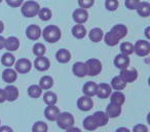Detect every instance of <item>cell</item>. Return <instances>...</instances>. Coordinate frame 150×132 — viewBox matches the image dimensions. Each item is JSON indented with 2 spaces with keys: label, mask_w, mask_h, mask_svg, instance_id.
Listing matches in <instances>:
<instances>
[{
  "label": "cell",
  "mask_w": 150,
  "mask_h": 132,
  "mask_svg": "<svg viewBox=\"0 0 150 132\" xmlns=\"http://www.w3.org/2000/svg\"><path fill=\"white\" fill-rule=\"evenodd\" d=\"M0 125H1V121H0Z\"/></svg>",
  "instance_id": "51"
},
{
  "label": "cell",
  "mask_w": 150,
  "mask_h": 132,
  "mask_svg": "<svg viewBox=\"0 0 150 132\" xmlns=\"http://www.w3.org/2000/svg\"><path fill=\"white\" fill-rule=\"evenodd\" d=\"M56 58L60 63H67L70 61L71 54L68 50H66V49H61V50H59L58 52H57Z\"/></svg>",
  "instance_id": "26"
},
{
  "label": "cell",
  "mask_w": 150,
  "mask_h": 132,
  "mask_svg": "<svg viewBox=\"0 0 150 132\" xmlns=\"http://www.w3.org/2000/svg\"><path fill=\"white\" fill-rule=\"evenodd\" d=\"M105 113L108 116V118H112V119L113 118H117L121 113V106L110 102V104H108V106L106 107V111Z\"/></svg>",
  "instance_id": "21"
},
{
  "label": "cell",
  "mask_w": 150,
  "mask_h": 132,
  "mask_svg": "<svg viewBox=\"0 0 150 132\" xmlns=\"http://www.w3.org/2000/svg\"><path fill=\"white\" fill-rule=\"evenodd\" d=\"M5 101V95H4V90L0 89V103H3Z\"/></svg>",
  "instance_id": "44"
},
{
  "label": "cell",
  "mask_w": 150,
  "mask_h": 132,
  "mask_svg": "<svg viewBox=\"0 0 150 132\" xmlns=\"http://www.w3.org/2000/svg\"><path fill=\"white\" fill-rule=\"evenodd\" d=\"M82 125H83L84 129L88 130V131H94V130H96L97 128H98V126L96 125L94 119H93V116H88V117L83 120Z\"/></svg>",
  "instance_id": "33"
},
{
  "label": "cell",
  "mask_w": 150,
  "mask_h": 132,
  "mask_svg": "<svg viewBox=\"0 0 150 132\" xmlns=\"http://www.w3.org/2000/svg\"><path fill=\"white\" fill-rule=\"evenodd\" d=\"M149 30H150V27H147L145 30V35L147 38H150V35H149Z\"/></svg>",
  "instance_id": "48"
},
{
  "label": "cell",
  "mask_w": 150,
  "mask_h": 132,
  "mask_svg": "<svg viewBox=\"0 0 150 132\" xmlns=\"http://www.w3.org/2000/svg\"><path fill=\"white\" fill-rule=\"evenodd\" d=\"M110 102L117 105H122L125 102V96L121 91H115L110 94Z\"/></svg>",
  "instance_id": "22"
},
{
  "label": "cell",
  "mask_w": 150,
  "mask_h": 132,
  "mask_svg": "<svg viewBox=\"0 0 150 132\" xmlns=\"http://www.w3.org/2000/svg\"><path fill=\"white\" fill-rule=\"evenodd\" d=\"M45 52H46V49H45V46H44V44H40V42H38V44H34V46H33V53H34V55H36L37 57L44 56Z\"/></svg>",
  "instance_id": "37"
},
{
  "label": "cell",
  "mask_w": 150,
  "mask_h": 132,
  "mask_svg": "<svg viewBox=\"0 0 150 132\" xmlns=\"http://www.w3.org/2000/svg\"><path fill=\"white\" fill-rule=\"evenodd\" d=\"M127 34V28L122 24H117L113 26L109 32L105 34L104 40L105 44L109 46H115L123 37H125Z\"/></svg>",
  "instance_id": "1"
},
{
  "label": "cell",
  "mask_w": 150,
  "mask_h": 132,
  "mask_svg": "<svg viewBox=\"0 0 150 132\" xmlns=\"http://www.w3.org/2000/svg\"><path fill=\"white\" fill-rule=\"evenodd\" d=\"M120 78L125 81V83H133L138 78V71L136 68H125L120 70Z\"/></svg>",
  "instance_id": "8"
},
{
  "label": "cell",
  "mask_w": 150,
  "mask_h": 132,
  "mask_svg": "<svg viewBox=\"0 0 150 132\" xmlns=\"http://www.w3.org/2000/svg\"><path fill=\"white\" fill-rule=\"evenodd\" d=\"M34 66L37 70L39 71H46V70L50 69V63L46 57L44 56H39L35 59L34 61Z\"/></svg>",
  "instance_id": "12"
},
{
  "label": "cell",
  "mask_w": 150,
  "mask_h": 132,
  "mask_svg": "<svg viewBox=\"0 0 150 132\" xmlns=\"http://www.w3.org/2000/svg\"><path fill=\"white\" fill-rule=\"evenodd\" d=\"M139 16L143 18H147L150 16V4L148 2H140V4L138 5L137 9Z\"/></svg>",
  "instance_id": "29"
},
{
  "label": "cell",
  "mask_w": 150,
  "mask_h": 132,
  "mask_svg": "<svg viewBox=\"0 0 150 132\" xmlns=\"http://www.w3.org/2000/svg\"><path fill=\"white\" fill-rule=\"evenodd\" d=\"M66 132H81V130H80L79 128L74 127V126H72V127L68 128V129L66 130Z\"/></svg>",
  "instance_id": "45"
},
{
  "label": "cell",
  "mask_w": 150,
  "mask_h": 132,
  "mask_svg": "<svg viewBox=\"0 0 150 132\" xmlns=\"http://www.w3.org/2000/svg\"><path fill=\"white\" fill-rule=\"evenodd\" d=\"M2 78L5 83L7 84H13L17 81L18 78V73L15 69H11V68H6V69L3 70L2 72Z\"/></svg>",
  "instance_id": "20"
},
{
  "label": "cell",
  "mask_w": 150,
  "mask_h": 132,
  "mask_svg": "<svg viewBox=\"0 0 150 132\" xmlns=\"http://www.w3.org/2000/svg\"><path fill=\"white\" fill-rule=\"evenodd\" d=\"M42 94V89L39 87V85H31L28 88V95L31 98H39Z\"/></svg>",
  "instance_id": "32"
},
{
  "label": "cell",
  "mask_w": 150,
  "mask_h": 132,
  "mask_svg": "<svg viewBox=\"0 0 150 132\" xmlns=\"http://www.w3.org/2000/svg\"><path fill=\"white\" fill-rule=\"evenodd\" d=\"M133 132H148V127L144 124H137L134 126Z\"/></svg>",
  "instance_id": "41"
},
{
  "label": "cell",
  "mask_w": 150,
  "mask_h": 132,
  "mask_svg": "<svg viewBox=\"0 0 150 132\" xmlns=\"http://www.w3.org/2000/svg\"><path fill=\"white\" fill-rule=\"evenodd\" d=\"M103 36H104V34H103V31L101 28H93L92 30L90 31V33H88V37H90V39L92 40L93 42H99L102 40Z\"/></svg>",
  "instance_id": "27"
},
{
  "label": "cell",
  "mask_w": 150,
  "mask_h": 132,
  "mask_svg": "<svg viewBox=\"0 0 150 132\" xmlns=\"http://www.w3.org/2000/svg\"><path fill=\"white\" fill-rule=\"evenodd\" d=\"M52 86H54V80H52V76H44L40 78L39 87L42 89V90H50Z\"/></svg>",
  "instance_id": "30"
},
{
  "label": "cell",
  "mask_w": 150,
  "mask_h": 132,
  "mask_svg": "<svg viewBox=\"0 0 150 132\" xmlns=\"http://www.w3.org/2000/svg\"><path fill=\"white\" fill-rule=\"evenodd\" d=\"M111 89H114L115 91H121L127 87V83L120 78V76H114L111 81Z\"/></svg>",
  "instance_id": "25"
},
{
  "label": "cell",
  "mask_w": 150,
  "mask_h": 132,
  "mask_svg": "<svg viewBox=\"0 0 150 132\" xmlns=\"http://www.w3.org/2000/svg\"><path fill=\"white\" fill-rule=\"evenodd\" d=\"M94 106V101H93L92 97L88 96H81L77 100V107L82 111H88L93 108Z\"/></svg>",
  "instance_id": "9"
},
{
  "label": "cell",
  "mask_w": 150,
  "mask_h": 132,
  "mask_svg": "<svg viewBox=\"0 0 150 132\" xmlns=\"http://www.w3.org/2000/svg\"><path fill=\"white\" fill-rule=\"evenodd\" d=\"M134 52L140 57H146L150 53V42L148 40H138L134 44Z\"/></svg>",
  "instance_id": "6"
},
{
  "label": "cell",
  "mask_w": 150,
  "mask_h": 132,
  "mask_svg": "<svg viewBox=\"0 0 150 132\" xmlns=\"http://www.w3.org/2000/svg\"><path fill=\"white\" fill-rule=\"evenodd\" d=\"M1 2H2V0H0V3H1Z\"/></svg>",
  "instance_id": "50"
},
{
  "label": "cell",
  "mask_w": 150,
  "mask_h": 132,
  "mask_svg": "<svg viewBox=\"0 0 150 132\" xmlns=\"http://www.w3.org/2000/svg\"><path fill=\"white\" fill-rule=\"evenodd\" d=\"M57 123H58V126L61 128V129L67 130L68 128L72 127L74 125V117H73L72 113H60V115L57 118Z\"/></svg>",
  "instance_id": "4"
},
{
  "label": "cell",
  "mask_w": 150,
  "mask_h": 132,
  "mask_svg": "<svg viewBox=\"0 0 150 132\" xmlns=\"http://www.w3.org/2000/svg\"><path fill=\"white\" fill-rule=\"evenodd\" d=\"M86 69H88V76H96L102 71V63L99 59L92 58L88 59L86 62Z\"/></svg>",
  "instance_id": "5"
},
{
  "label": "cell",
  "mask_w": 150,
  "mask_h": 132,
  "mask_svg": "<svg viewBox=\"0 0 150 132\" xmlns=\"http://www.w3.org/2000/svg\"><path fill=\"white\" fill-rule=\"evenodd\" d=\"M52 11H50V9H47V7L41 9V7H40L37 16L40 18V20H42V21H48V20H50V18H52Z\"/></svg>",
  "instance_id": "35"
},
{
  "label": "cell",
  "mask_w": 150,
  "mask_h": 132,
  "mask_svg": "<svg viewBox=\"0 0 150 132\" xmlns=\"http://www.w3.org/2000/svg\"><path fill=\"white\" fill-rule=\"evenodd\" d=\"M95 0H78V4H79L80 9H90L94 5Z\"/></svg>",
  "instance_id": "40"
},
{
  "label": "cell",
  "mask_w": 150,
  "mask_h": 132,
  "mask_svg": "<svg viewBox=\"0 0 150 132\" xmlns=\"http://www.w3.org/2000/svg\"><path fill=\"white\" fill-rule=\"evenodd\" d=\"M115 132H131V131L125 127H119L118 129H116V131Z\"/></svg>",
  "instance_id": "47"
},
{
  "label": "cell",
  "mask_w": 150,
  "mask_h": 132,
  "mask_svg": "<svg viewBox=\"0 0 150 132\" xmlns=\"http://www.w3.org/2000/svg\"><path fill=\"white\" fill-rule=\"evenodd\" d=\"M93 116V119H94L95 123H96V125L99 127H104L105 125H106L107 123H108V116L106 115V113L105 111H96V113H94Z\"/></svg>",
  "instance_id": "16"
},
{
  "label": "cell",
  "mask_w": 150,
  "mask_h": 132,
  "mask_svg": "<svg viewBox=\"0 0 150 132\" xmlns=\"http://www.w3.org/2000/svg\"><path fill=\"white\" fill-rule=\"evenodd\" d=\"M4 41H5V38L0 35V50L4 49Z\"/></svg>",
  "instance_id": "46"
},
{
  "label": "cell",
  "mask_w": 150,
  "mask_h": 132,
  "mask_svg": "<svg viewBox=\"0 0 150 132\" xmlns=\"http://www.w3.org/2000/svg\"><path fill=\"white\" fill-rule=\"evenodd\" d=\"M20 46V40L16 36H9L5 38L4 41V49L8 52H15L19 49Z\"/></svg>",
  "instance_id": "17"
},
{
  "label": "cell",
  "mask_w": 150,
  "mask_h": 132,
  "mask_svg": "<svg viewBox=\"0 0 150 132\" xmlns=\"http://www.w3.org/2000/svg\"><path fill=\"white\" fill-rule=\"evenodd\" d=\"M0 132H13V130L11 129L9 126H0Z\"/></svg>",
  "instance_id": "43"
},
{
  "label": "cell",
  "mask_w": 150,
  "mask_h": 132,
  "mask_svg": "<svg viewBox=\"0 0 150 132\" xmlns=\"http://www.w3.org/2000/svg\"><path fill=\"white\" fill-rule=\"evenodd\" d=\"M73 20L77 24H83L88 21V13L86 11V9H77L73 11Z\"/></svg>",
  "instance_id": "13"
},
{
  "label": "cell",
  "mask_w": 150,
  "mask_h": 132,
  "mask_svg": "<svg viewBox=\"0 0 150 132\" xmlns=\"http://www.w3.org/2000/svg\"><path fill=\"white\" fill-rule=\"evenodd\" d=\"M114 65L119 69H125L129 66V56H125L123 54H119L115 57L114 59Z\"/></svg>",
  "instance_id": "19"
},
{
  "label": "cell",
  "mask_w": 150,
  "mask_h": 132,
  "mask_svg": "<svg viewBox=\"0 0 150 132\" xmlns=\"http://www.w3.org/2000/svg\"><path fill=\"white\" fill-rule=\"evenodd\" d=\"M7 3V5H9L11 7H19L23 4L24 0H5Z\"/></svg>",
  "instance_id": "42"
},
{
  "label": "cell",
  "mask_w": 150,
  "mask_h": 132,
  "mask_svg": "<svg viewBox=\"0 0 150 132\" xmlns=\"http://www.w3.org/2000/svg\"><path fill=\"white\" fill-rule=\"evenodd\" d=\"M47 125L42 121L35 122V124L32 127V132H47Z\"/></svg>",
  "instance_id": "36"
},
{
  "label": "cell",
  "mask_w": 150,
  "mask_h": 132,
  "mask_svg": "<svg viewBox=\"0 0 150 132\" xmlns=\"http://www.w3.org/2000/svg\"><path fill=\"white\" fill-rule=\"evenodd\" d=\"M118 0H106L105 1V7H106L108 11H114L118 7Z\"/></svg>",
  "instance_id": "38"
},
{
  "label": "cell",
  "mask_w": 150,
  "mask_h": 132,
  "mask_svg": "<svg viewBox=\"0 0 150 132\" xmlns=\"http://www.w3.org/2000/svg\"><path fill=\"white\" fill-rule=\"evenodd\" d=\"M3 29H4V24L2 21H0V33H2Z\"/></svg>",
  "instance_id": "49"
},
{
  "label": "cell",
  "mask_w": 150,
  "mask_h": 132,
  "mask_svg": "<svg viewBox=\"0 0 150 132\" xmlns=\"http://www.w3.org/2000/svg\"><path fill=\"white\" fill-rule=\"evenodd\" d=\"M112 93V89H111L110 85L108 84H99L97 85L96 89V95L101 99H106L110 96V94Z\"/></svg>",
  "instance_id": "10"
},
{
  "label": "cell",
  "mask_w": 150,
  "mask_h": 132,
  "mask_svg": "<svg viewBox=\"0 0 150 132\" xmlns=\"http://www.w3.org/2000/svg\"><path fill=\"white\" fill-rule=\"evenodd\" d=\"M4 95H5V100L9 101V102H13V101H16L19 97V90L16 86L13 85H8L6 86L4 89Z\"/></svg>",
  "instance_id": "11"
},
{
  "label": "cell",
  "mask_w": 150,
  "mask_h": 132,
  "mask_svg": "<svg viewBox=\"0 0 150 132\" xmlns=\"http://www.w3.org/2000/svg\"><path fill=\"white\" fill-rule=\"evenodd\" d=\"M96 89H97V84L95 82H88L83 85L82 88V92L86 96L88 97H94L96 95Z\"/></svg>",
  "instance_id": "24"
},
{
  "label": "cell",
  "mask_w": 150,
  "mask_h": 132,
  "mask_svg": "<svg viewBox=\"0 0 150 132\" xmlns=\"http://www.w3.org/2000/svg\"><path fill=\"white\" fill-rule=\"evenodd\" d=\"M41 35L43 36L45 41L50 42V44H54V42L60 40L61 36H62V32L58 26L48 25L43 29V32H41Z\"/></svg>",
  "instance_id": "2"
},
{
  "label": "cell",
  "mask_w": 150,
  "mask_h": 132,
  "mask_svg": "<svg viewBox=\"0 0 150 132\" xmlns=\"http://www.w3.org/2000/svg\"><path fill=\"white\" fill-rule=\"evenodd\" d=\"M120 52L121 54L125 55V56H129L134 53V44L131 42H122L120 44Z\"/></svg>",
  "instance_id": "34"
},
{
  "label": "cell",
  "mask_w": 150,
  "mask_h": 132,
  "mask_svg": "<svg viewBox=\"0 0 150 132\" xmlns=\"http://www.w3.org/2000/svg\"><path fill=\"white\" fill-rule=\"evenodd\" d=\"M40 9V5L38 2L33 1V0H29L27 2H25L22 5V15L26 18H33L38 15V11Z\"/></svg>",
  "instance_id": "3"
},
{
  "label": "cell",
  "mask_w": 150,
  "mask_h": 132,
  "mask_svg": "<svg viewBox=\"0 0 150 132\" xmlns=\"http://www.w3.org/2000/svg\"><path fill=\"white\" fill-rule=\"evenodd\" d=\"M43 100L47 105H56L57 101H58V96L56 93L52 92V91H46L43 95Z\"/></svg>",
  "instance_id": "31"
},
{
  "label": "cell",
  "mask_w": 150,
  "mask_h": 132,
  "mask_svg": "<svg viewBox=\"0 0 150 132\" xmlns=\"http://www.w3.org/2000/svg\"><path fill=\"white\" fill-rule=\"evenodd\" d=\"M140 0H125V5L127 9L129 11H134V9H137L138 5L140 4Z\"/></svg>",
  "instance_id": "39"
},
{
  "label": "cell",
  "mask_w": 150,
  "mask_h": 132,
  "mask_svg": "<svg viewBox=\"0 0 150 132\" xmlns=\"http://www.w3.org/2000/svg\"><path fill=\"white\" fill-rule=\"evenodd\" d=\"M60 113V109L56 105H47L46 108L44 109V116L48 121H56Z\"/></svg>",
  "instance_id": "18"
},
{
  "label": "cell",
  "mask_w": 150,
  "mask_h": 132,
  "mask_svg": "<svg viewBox=\"0 0 150 132\" xmlns=\"http://www.w3.org/2000/svg\"><path fill=\"white\" fill-rule=\"evenodd\" d=\"M32 63L26 58H21L15 62V70L19 73H27L31 70Z\"/></svg>",
  "instance_id": "7"
},
{
  "label": "cell",
  "mask_w": 150,
  "mask_h": 132,
  "mask_svg": "<svg viewBox=\"0 0 150 132\" xmlns=\"http://www.w3.org/2000/svg\"><path fill=\"white\" fill-rule=\"evenodd\" d=\"M16 62V58L11 52L5 53L4 55L1 58V63H2L3 66H5L6 68H11Z\"/></svg>",
  "instance_id": "28"
},
{
  "label": "cell",
  "mask_w": 150,
  "mask_h": 132,
  "mask_svg": "<svg viewBox=\"0 0 150 132\" xmlns=\"http://www.w3.org/2000/svg\"><path fill=\"white\" fill-rule=\"evenodd\" d=\"M72 35L77 39H82L86 35V29L82 24H77L72 28Z\"/></svg>",
  "instance_id": "23"
},
{
  "label": "cell",
  "mask_w": 150,
  "mask_h": 132,
  "mask_svg": "<svg viewBox=\"0 0 150 132\" xmlns=\"http://www.w3.org/2000/svg\"><path fill=\"white\" fill-rule=\"evenodd\" d=\"M41 29L37 25H29L26 30V35L29 39L31 40H37L41 36Z\"/></svg>",
  "instance_id": "14"
},
{
  "label": "cell",
  "mask_w": 150,
  "mask_h": 132,
  "mask_svg": "<svg viewBox=\"0 0 150 132\" xmlns=\"http://www.w3.org/2000/svg\"><path fill=\"white\" fill-rule=\"evenodd\" d=\"M72 71L75 76L77 78H84L88 76V69H86V65L83 62H76L73 64Z\"/></svg>",
  "instance_id": "15"
}]
</instances>
